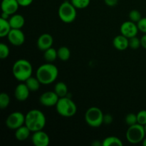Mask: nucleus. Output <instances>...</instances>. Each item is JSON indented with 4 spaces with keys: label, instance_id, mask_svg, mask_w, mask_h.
<instances>
[{
    "label": "nucleus",
    "instance_id": "39",
    "mask_svg": "<svg viewBox=\"0 0 146 146\" xmlns=\"http://www.w3.org/2000/svg\"><path fill=\"white\" fill-rule=\"evenodd\" d=\"M144 128H145V133H146V124L145 125H144Z\"/></svg>",
    "mask_w": 146,
    "mask_h": 146
},
{
    "label": "nucleus",
    "instance_id": "25",
    "mask_svg": "<svg viewBox=\"0 0 146 146\" xmlns=\"http://www.w3.org/2000/svg\"><path fill=\"white\" fill-rule=\"evenodd\" d=\"M10 103V97L7 93H1L0 94V108L5 109L9 106Z\"/></svg>",
    "mask_w": 146,
    "mask_h": 146
},
{
    "label": "nucleus",
    "instance_id": "13",
    "mask_svg": "<svg viewBox=\"0 0 146 146\" xmlns=\"http://www.w3.org/2000/svg\"><path fill=\"white\" fill-rule=\"evenodd\" d=\"M54 43L53 36L49 34H43L37 39V47L41 51H44L52 47Z\"/></svg>",
    "mask_w": 146,
    "mask_h": 146
},
{
    "label": "nucleus",
    "instance_id": "7",
    "mask_svg": "<svg viewBox=\"0 0 146 146\" xmlns=\"http://www.w3.org/2000/svg\"><path fill=\"white\" fill-rule=\"evenodd\" d=\"M104 115L102 111L97 107L88 108L85 113V121L89 126L98 128L104 123Z\"/></svg>",
    "mask_w": 146,
    "mask_h": 146
},
{
    "label": "nucleus",
    "instance_id": "1",
    "mask_svg": "<svg viewBox=\"0 0 146 146\" xmlns=\"http://www.w3.org/2000/svg\"><path fill=\"white\" fill-rule=\"evenodd\" d=\"M58 75V68L52 63L48 62L40 66L36 72V76L43 85H49L54 83Z\"/></svg>",
    "mask_w": 146,
    "mask_h": 146
},
{
    "label": "nucleus",
    "instance_id": "31",
    "mask_svg": "<svg viewBox=\"0 0 146 146\" xmlns=\"http://www.w3.org/2000/svg\"><path fill=\"white\" fill-rule=\"evenodd\" d=\"M137 120L138 123L141 125H145L146 124V110H142L140 111L137 113Z\"/></svg>",
    "mask_w": 146,
    "mask_h": 146
},
{
    "label": "nucleus",
    "instance_id": "15",
    "mask_svg": "<svg viewBox=\"0 0 146 146\" xmlns=\"http://www.w3.org/2000/svg\"><path fill=\"white\" fill-rule=\"evenodd\" d=\"M30 90L26 85V84H19L17 86L14 90V96L19 101H25L29 96Z\"/></svg>",
    "mask_w": 146,
    "mask_h": 146
},
{
    "label": "nucleus",
    "instance_id": "36",
    "mask_svg": "<svg viewBox=\"0 0 146 146\" xmlns=\"http://www.w3.org/2000/svg\"><path fill=\"white\" fill-rule=\"evenodd\" d=\"M141 46L146 49V34H144L141 38Z\"/></svg>",
    "mask_w": 146,
    "mask_h": 146
},
{
    "label": "nucleus",
    "instance_id": "20",
    "mask_svg": "<svg viewBox=\"0 0 146 146\" xmlns=\"http://www.w3.org/2000/svg\"><path fill=\"white\" fill-rule=\"evenodd\" d=\"M54 91L58 96L59 98L67 96V95H68V87L65 83L60 81V82H58L55 84Z\"/></svg>",
    "mask_w": 146,
    "mask_h": 146
},
{
    "label": "nucleus",
    "instance_id": "2",
    "mask_svg": "<svg viewBox=\"0 0 146 146\" xmlns=\"http://www.w3.org/2000/svg\"><path fill=\"white\" fill-rule=\"evenodd\" d=\"M46 122L45 115L40 110H31L25 115V125L33 133L44 129Z\"/></svg>",
    "mask_w": 146,
    "mask_h": 146
},
{
    "label": "nucleus",
    "instance_id": "5",
    "mask_svg": "<svg viewBox=\"0 0 146 146\" xmlns=\"http://www.w3.org/2000/svg\"><path fill=\"white\" fill-rule=\"evenodd\" d=\"M76 9L71 1H65L59 6L58 10V17L60 19L66 24L72 23L76 18Z\"/></svg>",
    "mask_w": 146,
    "mask_h": 146
},
{
    "label": "nucleus",
    "instance_id": "23",
    "mask_svg": "<svg viewBox=\"0 0 146 146\" xmlns=\"http://www.w3.org/2000/svg\"><path fill=\"white\" fill-rule=\"evenodd\" d=\"M123 144L122 141L118 137L115 136H109L106 138L103 141L102 145L104 146H112V145H118L122 146Z\"/></svg>",
    "mask_w": 146,
    "mask_h": 146
},
{
    "label": "nucleus",
    "instance_id": "30",
    "mask_svg": "<svg viewBox=\"0 0 146 146\" xmlns=\"http://www.w3.org/2000/svg\"><path fill=\"white\" fill-rule=\"evenodd\" d=\"M9 53L10 51L8 46L4 43H1L0 44V58L1 59L7 58L9 55Z\"/></svg>",
    "mask_w": 146,
    "mask_h": 146
},
{
    "label": "nucleus",
    "instance_id": "16",
    "mask_svg": "<svg viewBox=\"0 0 146 146\" xmlns=\"http://www.w3.org/2000/svg\"><path fill=\"white\" fill-rule=\"evenodd\" d=\"M113 45L118 51H124L129 47V38L123 34L118 35L113 40Z\"/></svg>",
    "mask_w": 146,
    "mask_h": 146
},
{
    "label": "nucleus",
    "instance_id": "11",
    "mask_svg": "<svg viewBox=\"0 0 146 146\" xmlns=\"http://www.w3.org/2000/svg\"><path fill=\"white\" fill-rule=\"evenodd\" d=\"M59 97L56 94L55 91H46L41 95L39 102L41 105L46 107L56 106Z\"/></svg>",
    "mask_w": 146,
    "mask_h": 146
},
{
    "label": "nucleus",
    "instance_id": "38",
    "mask_svg": "<svg viewBox=\"0 0 146 146\" xmlns=\"http://www.w3.org/2000/svg\"><path fill=\"white\" fill-rule=\"evenodd\" d=\"M142 144L143 146H146V138L143 139V141H142Z\"/></svg>",
    "mask_w": 146,
    "mask_h": 146
},
{
    "label": "nucleus",
    "instance_id": "27",
    "mask_svg": "<svg viewBox=\"0 0 146 146\" xmlns=\"http://www.w3.org/2000/svg\"><path fill=\"white\" fill-rule=\"evenodd\" d=\"M125 121L128 126H131V125L138 123L137 114L133 113H130L127 114L125 118Z\"/></svg>",
    "mask_w": 146,
    "mask_h": 146
},
{
    "label": "nucleus",
    "instance_id": "37",
    "mask_svg": "<svg viewBox=\"0 0 146 146\" xmlns=\"http://www.w3.org/2000/svg\"><path fill=\"white\" fill-rule=\"evenodd\" d=\"M9 16H10L9 14H7V13L3 12V11H2V14H1V18L4 19H9L10 18Z\"/></svg>",
    "mask_w": 146,
    "mask_h": 146
},
{
    "label": "nucleus",
    "instance_id": "18",
    "mask_svg": "<svg viewBox=\"0 0 146 146\" xmlns=\"http://www.w3.org/2000/svg\"><path fill=\"white\" fill-rule=\"evenodd\" d=\"M31 131H30L29 128L24 124L22 126L19 127L15 130V138L19 141H24L29 137L30 133Z\"/></svg>",
    "mask_w": 146,
    "mask_h": 146
},
{
    "label": "nucleus",
    "instance_id": "4",
    "mask_svg": "<svg viewBox=\"0 0 146 146\" xmlns=\"http://www.w3.org/2000/svg\"><path fill=\"white\" fill-rule=\"evenodd\" d=\"M56 109L60 115L66 118L74 116L77 112L76 104L67 96L59 98L56 105Z\"/></svg>",
    "mask_w": 146,
    "mask_h": 146
},
{
    "label": "nucleus",
    "instance_id": "8",
    "mask_svg": "<svg viewBox=\"0 0 146 146\" xmlns=\"http://www.w3.org/2000/svg\"><path fill=\"white\" fill-rule=\"evenodd\" d=\"M6 125L11 130H17L25 124V115L20 111L11 113L6 119Z\"/></svg>",
    "mask_w": 146,
    "mask_h": 146
},
{
    "label": "nucleus",
    "instance_id": "17",
    "mask_svg": "<svg viewBox=\"0 0 146 146\" xmlns=\"http://www.w3.org/2000/svg\"><path fill=\"white\" fill-rule=\"evenodd\" d=\"M9 22L11 25V29H21L25 24V19L22 15L19 14H14L9 19Z\"/></svg>",
    "mask_w": 146,
    "mask_h": 146
},
{
    "label": "nucleus",
    "instance_id": "6",
    "mask_svg": "<svg viewBox=\"0 0 146 146\" xmlns=\"http://www.w3.org/2000/svg\"><path fill=\"white\" fill-rule=\"evenodd\" d=\"M126 139L130 143L137 144L141 143L145 138L146 133L144 125L136 123L129 126L126 131Z\"/></svg>",
    "mask_w": 146,
    "mask_h": 146
},
{
    "label": "nucleus",
    "instance_id": "10",
    "mask_svg": "<svg viewBox=\"0 0 146 146\" xmlns=\"http://www.w3.org/2000/svg\"><path fill=\"white\" fill-rule=\"evenodd\" d=\"M10 44L15 46H19L24 44L25 41V35L21 29H11L10 32L7 35Z\"/></svg>",
    "mask_w": 146,
    "mask_h": 146
},
{
    "label": "nucleus",
    "instance_id": "22",
    "mask_svg": "<svg viewBox=\"0 0 146 146\" xmlns=\"http://www.w3.org/2000/svg\"><path fill=\"white\" fill-rule=\"evenodd\" d=\"M44 58L48 63H53L58 58L57 51L53 47L48 48L44 51Z\"/></svg>",
    "mask_w": 146,
    "mask_h": 146
},
{
    "label": "nucleus",
    "instance_id": "29",
    "mask_svg": "<svg viewBox=\"0 0 146 146\" xmlns=\"http://www.w3.org/2000/svg\"><path fill=\"white\" fill-rule=\"evenodd\" d=\"M140 46H141V38H138L135 36L131 37L129 38V47L131 48L132 49H138Z\"/></svg>",
    "mask_w": 146,
    "mask_h": 146
},
{
    "label": "nucleus",
    "instance_id": "33",
    "mask_svg": "<svg viewBox=\"0 0 146 146\" xmlns=\"http://www.w3.org/2000/svg\"><path fill=\"white\" fill-rule=\"evenodd\" d=\"M34 0H17L20 7H26L31 5Z\"/></svg>",
    "mask_w": 146,
    "mask_h": 146
},
{
    "label": "nucleus",
    "instance_id": "9",
    "mask_svg": "<svg viewBox=\"0 0 146 146\" xmlns=\"http://www.w3.org/2000/svg\"><path fill=\"white\" fill-rule=\"evenodd\" d=\"M120 31H121V34L130 38L131 37L137 36L139 29H138L136 23L133 22L130 20V21H125L121 24L120 27Z\"/></svg>",
    "mask_w": 146,
    "mask_h": 146
},
{
    "label": "nucleus",
    "instance_id": "32",
    "mask_svg": "<svg viewBox=\"0 0 146 146\" xmlns=\"http://www.w3.org/2000/svg\"><path fill=\"white\" fill-rule=\"evenodd\" d=\"M137 26H138L139 31H141L143 34H146V17H143V18L141 19L137 23Z\"/></svg>",
    "mask_w": 146,
    "mask_h": 146
},
{
    "label": "nucleus",
    "instance_id": "14",
    "mask_svg": "<svg viewBox=\"0 0 146 146\" xmlns=\"http://www.w3.org/2000/svg\"><path fill=\"white\" fill-rule=\"evenodd\" d=\"M1 7L3 12L11 16L17 13L20 6L17 0H2Z\"/></svg>",
    "mask_w": 146,
    "mask_h": 146
},
{
    "label": "nucleus",
    "instance_id": "24",
    "mask_svg": "<svg viewBox=\"0 0 146 146\" xmlns=\"http://www.w3.org/2000/svg\"><path fill=\"white\" fill-rule=\"evenodd\" d=\"M58 58L62 61H68L71 56V51L70 49L66 46H61L57 50Z\"/></svg>",
    "mask_w": 146,
    "mask_h": 146
},
{
    "label": "nucleus",
    "instance_id": "26",
    "mask_svg": "<svg viewBox=\"0 0 146 146\" xmlns=\"http://www.w3.org/2000/svg\"><path fill=\"white\" fill-rule=\"evenodd\" d=\"M71 2L78 9H83L88 7L91 0H71Z\"/></svg>",
    "mask_w": 146,
    "mask_h": 146
},
{
    "label": "nucleus",
    "instance_id": "28",
    "mask_svg": "<svg viewBox=\"0 0 146 146\" xmlns=\"http://www.w3.org/2000/svg\"><path fill=\"white\" fill-rule=\"evenodd\" d=\"M128 17H129V19L131 21L136 23V24L142 19L141 12L136 9H133L130 11Z\"/></svg>",
    "mask_w": 146,
    "mask_h": 146
},
{
    "label": "nucleus",
    "instance_id": "19",
    "mask_svg": "<svg viewBox=\"0 0 146 146\" xmlns=\"http://www.w3.org/2000/svg\"><path fill=\"white\" fill-rule=\"evenodd\" d=\"M25 84L30 91H33V92L38 91L40 88V85L41 84L36 76L34 77L32 76L25 81Z\"/></svg>",
    "mask_w": 146,
    "mask_h": 146
},
{
    "label": "nucleus",
    "instance_id": "21",
    "mask_svg": "<svg viewBox=\"0 0 146 146\" xmlns=\"http://www.w3.org/2000/svg\"><path fill=\"white\" fill-rule=\"evenodd\" d=\"M11 30V27L9 22V19L0 18V36H7Z\"/></svg>",
    "mask_w": 146,
    "mask_h": 146
},
{
    "label": "nucleus",
    "instance_id": "35",
    "mask_svg": "<svg viewBox=\"0 0 146 146\" xmlns=\"http://www.w3.org/2000/svg\"><path fill=\"white\" fill-rule=\"evenodd\" d=\"M104 2L108 7H114L118 2V0H104Z\"/></svg>",
    "mask_w": 146,
    "mask_h": 146
},
{
    "label": "nucleus",
    "instance_id": "34",
    "mask_svg": "<svg viewBox=\"0 0 146 146\" xmlns=\"http://www.w3.org/2000/svg\"><path fill=\"white\" fill-rule=\"evenodd\" d=\"M113 122V117L111 114H106L104 115V123L110 125Z\"/></svg>",
    "mask_w": 146,
    "mask_h": 146
},
{
    "label": "nucleus",
    "instance_id": "12",
    "mask_svg": "<svg viewBox=\"0 0 146 146\" xmlns=\"http://www.w3.org/2000/svg\"><path fill=\"white\" fill-rule=\"evenodd\" d=\"M31 141L35 146H48L49 145L50 138L48 134L41 130L34 132L31 136Z\"/></svg>",
    "mask_w": 146,
    "mask_h": 146
},
{
    "label": "nucleus",
    "instance_id": "3",
    "mask_svg": "<svg viewBox=\"0 0 146 146\" xmlns=\"http://www.w3.org/2000/svg\"><path fill=\"white\" fill-rule=\"evenodd\" d=\"M32 66L28 60L19 59L13 65V76L17 81L21 82H25L32 76Z\"/></svg>",
    "mask_w": 146,
    "mask_h": 146
}]
</instances>
